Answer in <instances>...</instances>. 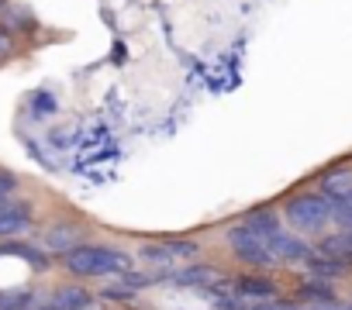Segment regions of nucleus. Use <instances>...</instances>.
<instances>
[{
  "mask_svg": "<svg viewBox=\"0 0 352 310\" xmlns=\"http://www.w3.org/2000/svg\"><path fill=\"white\" fill-rule=\"evenodd\" d=\"M266 241H270V248H273L276 262H307V255L314 252L307 241H300L297 235H287L283 228H280V231H273Z\"/></svg>",
  "mask_w": 352,
  "mask_h": 310,
  "instance_id": "obj_8",
  "label": "nucleus"
},
{
  "mask_svg": "<svg viewBox=\"0 0 352 310\" xmlns=\"http://www.w3.org/2000/svg\"><path fill=\"white\" fill-rule=\"evenodd\" d=\"M318 193L331 204V200H342L352 193V166H335L328 169L321 180H318Z\"/></svg>",
  "mask_w": 352,
  "mask_h": 310,
  "instance_id": "obj_10",
  "label": "nucleus"
},
{
  "mask_svg": "<svg viewBox=\"0 0 352 310\" xmlns=\"http://www.w3.org/2000/svg\"><path fill=\"white\" fill-rule=\"evenodd\" d=\"M345 265H349V262L328 259V255H321V252H311V255H307V269H311L314 279H338V276H345Z\"/></svg>",
  "mask_w": 352,
  "mask_h": 310,
  "instance_id": "obj_11",
  "label": "nucleus"
},
{
  "mask_svg": "<svg viewBox=\"0 0 352 310\" xmlns=\"http://www.w3.org/2000/svg\"><path fill=\"white\" fill-rule=\"evenodd\" d=\"M35 310H56V307H52V303H49V300H45V303H38V307H35Z\"/></svg>",
  "mask_w": 352,
  "mask_h": 310,
  "instance_id": "obj_20",
  "label": "nucleus"
},
{
  "mask_svg": "<svg viewBox=\"0 0 352 310\" xmlns=\"http://www.w3.org/2000/svg\"><path fill=\"white\" fill-rule=\"evenodd\" d=\"M59 259L73 279H121L124 272L135 269V259L111 245H83L80 241L76 248H69Z\"/></svg>",
  "mask_w": 352,
  "mask_h": 310,
  "instance_id": "obj_1",
  "label": "nucleus"
},
{
  "mask_svg": "<svg viewBox=\"0 0 352 310\" xmlns=\"http://www.w3.org/2000/svg\"><path fill=\"white\" fill-rule=\"evenodd\" d=\"M138 255L145 262H155V265H173V262H180V259L201 255V245L197 241H187V238H169V241H148V245H142Z\"/></svg>",
  "mask_w": 352,
  "mask_h": 310,
  "instance_id": "obj_4",
  "label": "nucleus"
},
{
  "mask_svg": "<svg viewBox=\"0 0 352 310\" xmlns=\"http://www.w3.org/2000/svg\"><path fill=\"white\" fill-rule=\"evenodd\" d=\"M94 293L83 286V279H73V283H63L52 296H49V303L56 307V310H90L94 307Z\"/></svg>",
  "mask_w": 352,
  "mask_h": 310,
  "instance_id": "obj_7",
  "label": "nucleus"
},
{
  "mask_svg": "<svg viewBox=\"0 0 352 310\" xmlns=\"http://www.w3.org/2000/svg\"><path fill=\"white\" fill-rule=\"evenodd\" d=\"M331 296H335L331 283H328V279H314V276L297 289V303H307V307H311V303H321V300H331Z\"/></svg>",
  "mask_w": 352,
  "mask_h": 310,
  "instance_id": "obj_14",
  "label": "nucleus"
},
{
  "mask_svg": "<svg viewBox=\"0 0 352 310\" xmlns=\"http://www.w3.org/2000/svg\"><path fill=\"white\" fill-rule=\"evenodd\" d=\"M249 310H304V303H297V300H263V303H252Z\"/></svg>",
  "mask_w": 352,
  "mask_h": 310,
  "instance_id": "obj_17",
  "label": "nucleus"
},
{
  "mask_svg": "<svg viewBox=\"0 0 352 310\" xmlns=\"http://www.w3.org/2000/svg\"><path fill=\"white\" fill-rule=\"evenodd\" d=\"M283 221L297 235H321L331 224V204L321 193H297L283 207Z\"/></svg>",
  "mask_w": 352,
  "mask_h": 310,
  "instance_id": "obj_2",
  "label": "nucleus"
},
{
  "mask_svg": "<svg viewBox=\"0 0 352 310\" xmlns=\"http://www.w3.org/2000/svg\"><path fill=\"white\" fill-rule=\"evenodd\" d=\"M32 228H35V211H32V204H21V200L0 204V241H4V238H18V235H28Z\"/></svg>",
  "mask_w": 352,
  "mask_h": 310,
  "instance_id": "obj_5",
  "label": "nucleus"
},
{
  "mask_svg": "<svg viewBox=\"0 0 352 310\" xmlns=\"http://www.w3.org/2000/svg\"><path fill=\"white\" fill-rule=\"evenodd\" d=\"M38 307V293L32 286L21 289H4L0 293V310H35Z\"/></svg>",
  "mask_w": 352,
  "mask_h": 310,
  "instance_id": "obj_12",
  "label": "nucleus"
},
{
  "mask_svg": "<svg viewBox=\"0 0 352 310\" xmlns=\"http://www.w3.org/2000/svg\"><path fill=\"white\" fill-rule=\"evenodd\" d=\"M232 289L239 293V296H245L249 303H263V300H273L280 289H276V283L270 279V276H235L232 279Z\"/></svg>",
  "mask_w": 352,
  "mask_h": 310,
  "instance_id": "obj_9",
  "label": "nucleus"
},
{
  "mask_svg": "<svg viewBox=\"0 0 352 310\" xmlns=\"http://www.w3.org/2000/svg\"><path fill=\"white\" fill-rule=\"evenodd\" d=\"M311 310H352V303H342L338 296H331V300H321V303H311Z\"/></svg>",
  "mask_w": 352,
  "mask_h": 310,
  "instance_id": "obj_19",
  "label": "nucleus"
},
{
  "mask_svg": "<svg viewBox=\"0 0 352 310\" xmlns=\"http://www.w3.org/2000/svg\"><path fill=\"white\" fill-rule=\"evenodd\" d=\"M14 193H18V176H11V173L0 169V204L14 200Z\"/></svg>",
  "mask_w": 352,
  "mask_h": 310,
  "instance_id": "obj_18",
  "label": "nucleus"
},
{
  "mask_svg": "<svg viewBox=\"0 0 352 310\" xmlns=\"http://www.w3.org/2000/svg\"><path fill=\"white\" fill-rule=\"evenodd\" d=\"M225 245H228V252H232L242 265H249V269L266 272V269L280 265L276 255H273V248H270V241H266L259 231H252L249 224H235V228H228V231H225Z\"/></svg>",
  "mask_w": 352,
  "mask_h": 310,
  "instance_id": "obj_3",
  "label": "nucleus"
},
{
  "mask_svg": "<svg viewBox=\"0 0 352 310\" xmlns=\"http://www.w3.org/2000/svg\"><path fill=\"white\" fill-rule=\"evenodd\" d=\"M331 221L342 231H352V193L342 197V200H331Z\"/></svg>",
  "mask_w": 352,
  "mask_h": 310,
  "instance_id": "obj_15",
  "label": "nucleus"
},
{
  "mask_svg": "<svg viewBox=\"0 0 352 310\" xmlns=\"http://www.w3.org/2000/svg\"><path fill=\"white\" fill-rule=\"evenodd\" d=\"M242 224H249L252 231H259L263 238H270L273 231H280V214H276V211H270V207H256Z\"/></svg>",
  "mask_w": 352,
  "mask_h": 310,
  "instance_id": "obj_13",
  "label": "nucleus"
},
{
  "mask_svg": "<svg viewBox=\"0 0 352 310\" xmlns=\"http://www.w3.org/2000/svg\"><path fill=\"white\" fill-rule=\"evenodd\" d=\"M14 52H18V38H14V32H11L8 25H0V62H8Z\"/></svg>",
  "mask_w": 352,
  "mask_h": 310,
  "instance_id": "obj_16",
  "label": "nucleus"
},
{
  "mask_svg": "<svg viewBox=\"0 0 352 310\" xmlns=\"http://www.w3.org/2000/svg\"><path fill=\"white\" fill-rule=\"evenodd\" d=\"M80 241H83V228L73 224V221H59V224H52V228L42 235L38 248L49 252V255H66V252L76 248Z\"/></svg>",
  "mask_w": 352,
  "mask_h": 310,
  "instance_id": "obj_6",
  "label": "nucleus"
}]
</instances>
